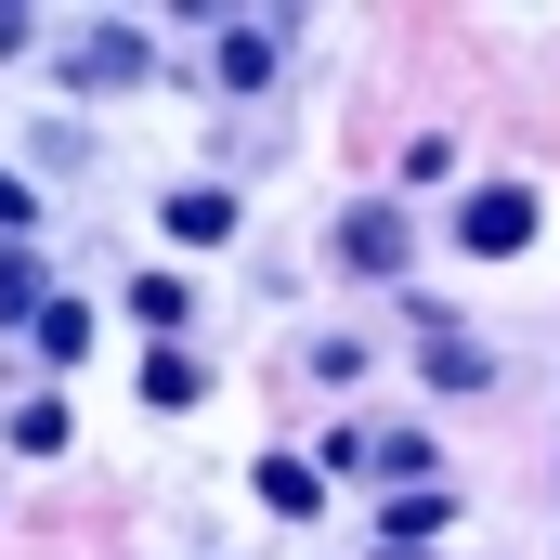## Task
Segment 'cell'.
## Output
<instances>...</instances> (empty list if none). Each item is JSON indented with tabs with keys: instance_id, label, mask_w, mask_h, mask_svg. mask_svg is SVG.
<instances>
[{
	"instance_id": "cell-1",
	"label": "cell",
	"mask_w": 560,
	"mask_h": 560,
	"mask_svg": "<svg viewBox=\"0 0 560 560\" xmlns=\"http://www.w3.org/2000/svg\"><path fill=\"white\" fill-rule=\"evenodd\" d=\"M456 248H469V261H509V248H535V196H522V183H482V196L456 209Z\"/></svg>"
},
{
	"instance_id": "cell-2",
	"label": "cell",
	"mask_w": 560,
	"mask_h": 560,
	"mask_svg": "<svg viewBox=\"0 0 560 560\" xmlns=\"http://www.w3.org/2000/svg\"><path fill=\"white\" fill-rule=\"evenodd\" d=\"M339 261H352V275H405V261H418V222H405L392 196H365V209H339Z\"/></svg>"
},
{
	"instance_id": "cell-3",
	"label": "cell",
	"mask_w": 560,
	"mask_h": 560,
	"mask_svg": "<svg viewBox=\"0 0 560 560\" xmlns=\"http://www.w3.org/2000/svg\"><path fill=\"white\" fill-rule=\"evenodd\" d=\"M170 235H183V248H222V235H235V196H222V183H183V196H170Z\"/></svg>"
},
{
	"instance_id": "cell-4",
	"label": "cell",
	"mask_w": 560,
	"mask_h": 560,
	"mask_svg": "<svg viewBox=\"0 0 560 560\" xmlns=\"http://www.w3.org/2000/svg\"><path fill=\"white\" fill-rule=\"evenodd\" d=\"M79 79H92V92L143 79V26H92V39H79Z\"/></svg>"
},
{
	"instance_id": "cell-5",
	"label": "cell",
	"mask_w": 560,
	"mask_h": 560,
	"mask_svg": "<svg viewBox=\"0 0 560 560\" xmlns=\"http://www.w3.org/2000/svg\"><path fill=\"white\" fill-rule=\"evenodd\" d=\"M222 92H275V26H222Z\"/></svg>"
},
{
	"instance_id": "cell-6",
	"label": "cell",
	"mask_w": 560,
	"mask_h": 560,
	"mask_svg": "<svg viewBox=\"0 0 560 560\" xmlns=\"http://www.w3.org/2000/svg\"><path fill=\"white\" fill-rule=\"evenodd\" d=\"M261 509H287V522H313V509H326V482H313L300 456H261Z\"/></svg>"
},
{
	"instance_id": "cell-7",
	"label": "cell",
	"mask_w": 560,
	"mask_h": 560,
	"mask_svg": "<svg viewBox=\"0 0 560 560\" xmlns=\"http://www.w3.org/2000/svg\"><path fill=\"white\" fill-rule=\"evenodd\" d=\"M39 261H26V248H0V326H39V313H52V300H39Z\"/></svg>"
},
{
	"instance_id": "cell-8",
	"label": "cell",
	"mask_w": 560,
	"mask_h": 560,
	"mask_svg": "<svg viewBox=\"0 0 560 560\" xmlns=\"http://www.w3.org/2000/svg\"><path fill=\"white\" fill-rule=\"evenodd\" d=\"M430 535H443V495H405V509H392V522H378V560H418Z\"/></svg>"
},
{
	"instance_id": "cell-9",
	"label": "cell",
	"mask_w": 560,
	"mask_h": 560,
	"mask_svg": "<svg viewBox=\"0 0 560 560\" xmlns=\"http://www.w3.org/2000/svg\"><path fill=\"white\" fill-rule=\"evenodd\" d=\"M196 392H209V378H196V352H170V339H156V352H143V405H196Z\"/></svg>"
},
{
	"instance_id": "cell-10",
	"label": "cell",
	"mask_w": 560,
	"mask_h": 560,
	"mask_svg": "<svg viewBox=\"0 0 560 560\" xmlns=\"http://www.w3.org/2000/svg\"><path fill=\"white\" fill-rule=\"evenodd\" d=\"M131 313H143V326H156V339H170V326L196 313V287H183V275H131Z\"/></svg>"
},
{
	"instance_id": "cell-11",
	"label": "cell",
	"mask_w": 560,
	"mask_h": 560,
	"mask_svg": "<svg viewBox=\"0 0 560 560\" xmlns=\"http://www.w3.org/2000/svg\"><path fill=\"white\" fill-rule=\"evenodd\" d=\"M39 352L79 365V352H92V300H52V313H39Z\"/></svg>"
},
{
	"instance_id": "cell-12",
	"label": "cell",
	"mask_w": 560,
	"mask_h": 560,
	"mask_svg": "<svg viewBox=\"0 0 560 560\" xmlns=\"http://www.w3.org/2000/svg\"><path fill=\"white\" fill-rule=\"evenodd\" d=\"M13 443H26V456H52V443H66V405H52V392H39V405H13Z\"/></svg>"
},
{
	"instance_id": "cell-13",
	"label": "cell",
	"mask_w": 560,
	"mask_h": 560,
	"mask_svg": "<svg viewBox=\"0 0 560 560\" xmlns=\"http://www.w3.org/2000/svg\"><path fill=\"white\" fill-rule=\"evenodd\" d=\"M26 222H39V183H13V170H0V235H26Z\"/></svg>"
}]
</instances>
